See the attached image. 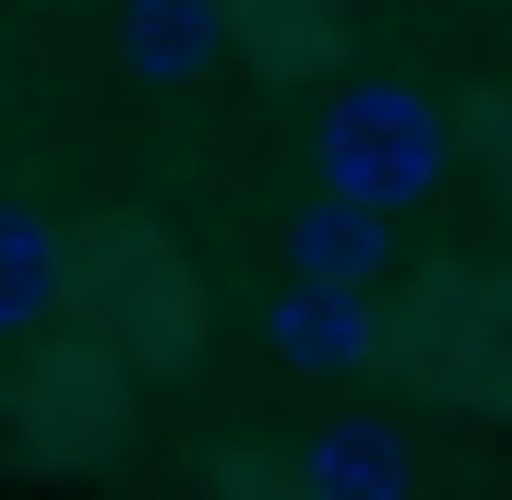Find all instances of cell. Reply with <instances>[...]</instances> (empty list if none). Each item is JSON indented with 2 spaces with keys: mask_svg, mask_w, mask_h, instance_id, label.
Masks as SVG:
<instances>
[{
  "mask_svg": "<svg viewBox=\"0 0 512 500\" xmlns=\"http://www.w3.org/2000/svg\"><path fill=\"white\" fill-rule=\"evenodd\" d=\"M441 155H453V131L441 108L417 96V84H334L322 96V120H310V179L334 191V203H358V215H405V203H429L441 191Z\"/></svg>",
  "mask_w": 512,
  "mask_h": 500,
  "instance_id": "obj_1",
  "label": "cell"
},
{
  "mask_svg": "<svg viewBox=\"0 0 512 500\" xmlns=\"http://www.w3.org/2000/svg\"><path fill=\"white\" fill-rule=\"evenodd\" d=\"M72 298H84V334H96L131 381L203 358V286L179 274V250L155 239V227H131V215L72 250Z\"/></svg>",
  "mask_w": 512,
  "mask_h": 500,
  "instance_id": "obj_2",
  "label": "cell"
},
{
  "mask_svg": "<svg viewBox=\"0 0 512 500\" xmlns=\"http://www.w3.org/2000/svg\"><path fill=\"white\" fill-rule=\"evenodd\" d=\"M382 358H405L429 393H453L477 417H512V274H441L382 334Z\"/></svg>",
  "mask_w": 512,
  "mask_h": 500,
  "instance_id": "obj_3",
  "label": "cell"
},
{
  "mask_svg": "<svg viewBox=\"0 0 512 500\" xmlns=\"http://www.w3.org/2000/svg\"><path fill=\"white\" fill-rule=\"evenodd\" d=\"M12 429H24V453H36L48 477H84V465L120 453V429H131V370L96 334H60V346L36 358V381H24Z\"/></svg>",
  "mask_w": 512,
  "mask_h": 500,
  "instance_id": "obj_4",
  "label": "cell"
},
{
  "mask_svg": "<svg viewBox=\"0 0 512 500\" xmlns=\"http://www.w3.org/2000/svg\"><path fill=\"white\" fill-rule=\"evenodd\" d=\"M286 489L298 500H405L417 489V441H405L393 417H370V405H346V417H322V429L298 441Z\"/></svg>",
  "mask_w": 512,
  "mask_h": 500,
  "instance_id": "obj_5",
  "label": "cell"
},
{
  "mask_svg": "<svg viewBox=\"0 0 512 500\" xmlns=\"http://www.w3.org/2000/svg\"><path fill=\"white\" fill-rule=\"evenodd\" d=\"M262 334H274V358H286V370L346 381V370H370V358H382V334H393V322L370 310V298H346V286H274Z\"/></svg>",
  "mask_w": 512,
  "mask_h": 500,
  "instance_id": "obj_6",
  "label": "cell"
},
{
  "mask_svg": "<svg viewBox=\"0 0 512 500\" xmlns=\"http://www.w3.org/2000/svg\"><path fill=\"white\" fill-rule=\"evenodd\" d=\"M393 274V215H358V203H334V191H310L298 215H286V286H346V298H370Z\"/></svg>",
  "mask_w": 512,
  "mask_h": 500,
  "instance_id": "obj_7",
  "label": "cell"
},
{
  "mask_svg": "<svg viewBox=\"0 0 512 500\" xmlns=\"http://www.w3.org/2000/svg\"><path fill=\"white\" fill-rule=\"evenodd\" d=\"M227 48H239V12H227V0H120L131 84H203Z\"/></svg>",
  "mask_w": 512,
  "mask_h": 500,
  "instance_id": "obj_8",
  "label": "cell"
},
{
  "mask_svg": "<svg viewBox=\"0 0 512 500\" xmlns=\"http://www.w3.org/2000/svg\"><path fill=\"white\" fill-rule=\"evenodd\" d=\"M60 286H72V239H60L36 203L0 191V346H24V334L60 310Z\"/></svg>",
  "mask_w": 512,
  "mask_h": 500,
  "instance_id": "obj_9",
  "label": "cell"
},
{
  "mask_svg": "<svg viewBox=\"0 0 512 500\" xmlns=\"http://www.w3.org/2000/svg\"><path fill=\"white\" fill-rule=\"evenodd\" d=\"M227 12H239V48H251L274 84L334 72V0H227Z\"/></svg>",
  "mask_w": 512,
  "mask_h": 500,
  "instance_id": "obj_10",
  "label": "cell"
}]
</instances>
